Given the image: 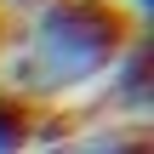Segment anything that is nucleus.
<instances>
[{
	"label": "nucleus",
	"mask_w": 154,
	"mask_h": 154,
	"mask_svg": "<svg viewBox=\"0 0 154 154\" xmlns=\"http://www.w3.org/2000/svg\"><path fill=\"white\" fill-rule=\"evenodd\" d=\"M131 40H137V17L120 11L114 0H46L29 17L6 74L23 97H63L103 80Z\"/></svg>",
	"instance_id": "obj_1"
},
{
	"label": "nucleus",
	"mask_w": 154,
	"mask_h": 154,
	"mask_svg": "<svg viewBox=\"0 0 154 154\" xmlns=\"http://www.w3.org/2000/svg\"><path fill=\"white\" fill-rule=\"evenodd\" d=\"M109 74H114V86H120L126 109H137V114H143V109H149V51H143V40H131Z\"/></svg>",
	"instance_id": "obj_2"
},
{
	"label": "nucleus",
	"mask_w": 154,
	"mask_h": 154,
	"mask_svg": "<svg viewBox=\"0 0 154 154\" xmlns=\"http://www.w3.org/2000/svg\"><path fill=\"white\" fill-rule=\"evenodd\" d=\"M29 149V103L0 97V154H23Z\"/></svg>",
	"instance_id": "obj_3"
},
{
	"label": "nucleus",
	"mask_w": 154,
	"mask_h": 154,
	"mask_svg": "<svg viewBox=\"0 0 154 154\" xmlns=\"http://www.w3.org/2000/svg\"><path fill=\"white\" fill-rule=\"evenodd\" d=\"M51 154H143V137H91V143H69Z\"/></svg>",
	"instance_id": "obj_4"
},
{
	"label": "nucleus",
	"mask_w": 154,
	"mask_h": 154,
	"mask_svg": "<svg viewBox=\"0 0 154 154\" xmlns=\"http://www.w3.org/2000/svg\"><path fill=\"white\" fill-rule=\"evenodd\" d=\"M149 6H154V0H131V17L143 23V17H149Z\"/></svg>",
	"instance_id": "obj_5"
}]
</instances>
